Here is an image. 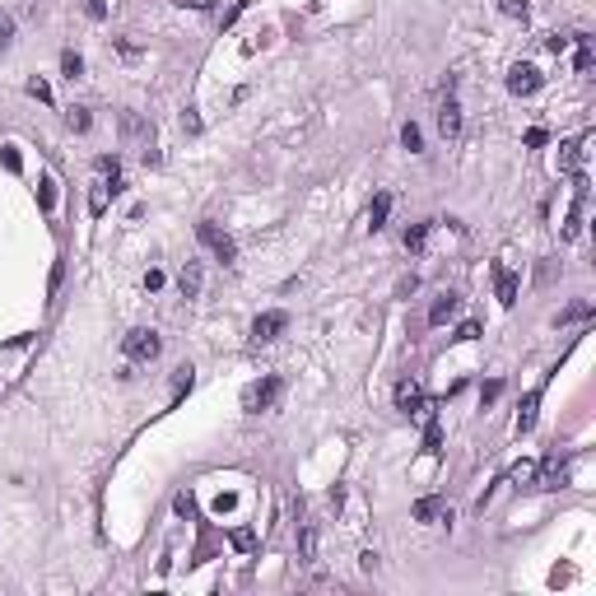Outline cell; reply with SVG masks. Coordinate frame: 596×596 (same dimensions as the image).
Listing matches in <instances>:
<instances>
[{"instance_id": "1", "label": "cell", "mask_w": 596, "mask_h": 596, "mask_svg": "<svg viewBox=\"0 0 596 596\" xmlns=\"http://www.w3.org/2000/svg\"><path fill=\"white\" fill-rule=\"evenodd\" d=\"M196 238H201L205 247L214 252V261H224V266H233V261H238V243H233V238H228V233H224V228H219V224H210V219H201V224H196Z\"/></svg>"}, {"instance_id": "2", "label": "cell", "mask_w": 596, "mask_h": 596, "mask_svg": "<svg viewBox=\"0 0 596 596\" xmlns=\"http://www.w3.org/2000/svg\"><path fill=\"white\" fill-rule=\"evenodd\" d=\"M280 392H284L280 378H261V382H252L247 392H243V410H252V415H257V410H270V405L280 401Z\"/></svg>"}, {"instance_id": "3", "label": "cell", "mask_w": 596, "mask_h": 596, "mask_svg": "<svg viewBox=\"0 0 596 596\" xmlns=\"http://www.w3.org/2000/svg\"><path fill=\"white\" fill-rule=\"evenodd\" d=\"M122 349H126V359H131V363H149V359H158V336L145 331V327H135L131 336L122 340Z\"/></svg>"}, {"instance_id": "4", "label": "cell", "mask_w": 596, "mask_h": 596, "mask_svg": "<svg viewBox=\"0 0 596 596\" xmlns=\"http://www.w3.org/2000/svg\"><path fill=\"white\" fill-rule=\"evenodd\" d=\"M540 84H545V79H540V70L527 66V61H518V66L508 70V93H518V98H531Z\"/></svg>"}, {"instance_id": "5", "label": "cell", "mask_w": 596, "mask_h": 596, "mask_svg": "<svg viewBox=\"0 0 596 596\" xmlns=\"http://www.w3.org/2000/svg\"><path fill=\"white\" fill-rule=\"evenodd\" d=\"M396 410H405V415H428V401L415 382H401L396 387Z\"/></svg>"}, {"instance_id": "6", "label": "cell", "mask_w": 596, "mask_h": 596, "mask_svg": "<svg viewBox=\"0 0 596 596\" xmlns=\"http://www.w3.org/2000/svg\"><path fill=\"white\" fill-rule=\"evenodd\" d=\"M284 327H289V312H280V308H275V312H261L257 322H252V336H257V340H275Z\"/></svg>"}, {"instance_id": "7", "label": "cell", "mask_w": 596, "mask_h": 596, "mask_svg": "<svg viewBox=\"0 0 596 596\" xmlns=\"http://www.w3.org/2000/svg\"><path fill=\"white\" fill-rule=\"evenodd\" d=\"M438 131L448 135V140H457V135H462V103L457 98H448L438 107Z\"/></svg>"}, {"instance_id": "8", "label": "cell", "mask_w": 596, "mask_h": 596, "mask_svg": "<svg viewBox=\"0 0 596 596\" xmlns=\"http://www.w3.org/2000/svg\"><path fill=\"white\" fill-rule=\"evenodd\" d=\"M457 308H462V298H457V293H438V298H433V308H428V327H443V322H452V317H457Z\"/></svg>"}, {"instance_id": "9", "label": "cell", "mask_w": 596, "mask_h": 596, "mask_svg": "<svg viewBox=\"0 0 596 596\" xmlns=\"http://www.w3.org/2000/svg\"><path fill=\"white\" fill-rule=\"evenodd\" d=\"M415 522H452V508L443 503V498L428 494V498H419V503H415Z\"/></svg>"}, {"instance_id": "10", "label": "cell", "mask_w": 596, "mask_h": 596, "mask_svg": "<svg viewBox=\"0 0 596 596\" xmlns=\"http://www.w3.org/2000/svg\"><path fill=\"white\" fill-rule=\"evenodd\" d=\"M201 284H205V275H201V261H187V266H182V275H177V289H182V298H196V293H201Z\"/></svg>"}, {"instance_id": "11", "label": "cell", "mask_w": 596, "mask_h": 596, "mask_svg": "<svg viewBox=\"0 0 596 596\" xmlns=\"http://www.w3.org/2000/svg\"><path fill=\"white\" fill-rule=\"evenodd\" d=\"M583 145H587V135L563 140V145H559V173H578V163H583Z\"/></svg>"}, {"instance_id": "12", "label": "cell", "mask_w": 596, "mask_h": 596, "mask_svg": "<svg viewBox=\"0 0 596 596\" xmlns=\"http://www.w3.org/2000/svg\"><path fill=\"white\" fill-rule=\"evenodd\" d=\"M563 475H568V462H559V457H545V466H540V484H545V489H559Z\"/></svg>"}, {"instance_id": "13", "label": "cell", "mask_w": 596, "mask_h": 596, "mask_svg": "<svg viewBox=\"0 0 596 596\" xmlns=\"http://www.w3.org/2000/svg\"><path fill=\"white\" fill-rule=\"evenodd\" d=\"M494 280H498V303H503V308H513V303H518V275L498 266V270H494Z\"/></svg>"}, {"instance_id": "14", "label": "cell", "mask_w": 596, "mask_h": 596, "mask_svg": "<svg viewBox=\"0 0 596 596\" xmlns=\"http://www.w3.org/2000/svg\"><path fill=\"white\" fill-rule=\"evenodd\" d=\"M536 405H540V392H531L518 410V433H531V428H536Z\"/></svg>"}, {"instance_id": "15", "label": "cell", "mask_w": 596, "mask_h": 596, "mask_svg": "<svg viewBox=\"0 0 596 596\" xmlns=\"http://www.w3.org/2000/svg\"><path fill=\"white\" fill-rule=\"evenodd\" d=\"M387 214H392V196H387V192H378V196H373V210H368V224H373V233H378V228L387 224Z\"/></svg>"}, {"instance_id": "16", "label": "cell", "mask_w": 596, "mask_h": 596, "mask_svg": "<svg viewBox=\"0 0 596 596\" xmlns=\"http://www.w3.org/2000/svg\"><path fill=\"white\" fill-rule=\"evenodd\" d=\"M573 42H578V75H587V70L596 66V52H592V37L587 33H573Z\"/></svg>"}, {"instance_id": "17", "label": "cell", "mask_w": 596, "mask_h": 596, "mask_svg": "<svg viewBox=\"0 0 596 596\" xmlns=\"http://www.w3.org/2000/svg\"><path fill=\"white\" fill-rule=\"evenodd\" d=\"M122 135H126V140H145V145H149V126L140 122L135 112H122Z\"/></svg>"}, {"instance_id": "18", "label": "cell", "mask_w": 596, "mask_h": 596, "mask_svg": "<svg viewBox=\"0 0 596 596\" xmlns=\"http://www.w3.org/2000/svg\"><path fill=\"white\" fill-rule=\"evenodd\" d=\"M228 540H233V550H238V554H252V550H257V531H252V527H238Z\"/></svg>"}, {"instance_id": "19", "label": "cell", "mask_w": 596, "mask_h": 596, "mask_svg": "<svg viewBox=\"0 0 596 596\" xmlns=\"http://www.w3.org/2000/svg\"><path fill=\"white\" fill-rule=\"evenodd\" d=\"M401 145L410 149V154H419V149H424V135H419V126H415V122H405V126H401Z\"/></svg>"}, {"instance_id": "20", "label": "cell", "mask_w": 596, "mask_h": 596, "mask_svg": "<svg viewBox=\"0 0 596 596\" xmlns=\"http://www.w3.org/2000/svg\"><path fill=\"white\" fill-rule=\"evenodd\" d=\"M61 70H66V79H79L84 75V57L79 52H61Z\"/></svg>"}, {"instance_id": "21", "label": "cell", "mask_w": 596, "mask_h": 596, "mask_svg": "<svg viewBox=\"0 0 596 596\" xmlns=\"http://www.w3.org/2000/svg\"><path fill=\"white\" fill-rule=\"evenodd\" d=\"M428 228H433V224H415L410 233H405V247H410V252H424V243H428Z\"/></svg>"}, {"instance_id": "22", "label": "cell", "mask_w": 596, "mask_h": 596, "mask_svg": "<svg viewBox=\"0 0 596 596\" xmlns=\"http://www.w3.org/2000/svg\"><path fill=\"white\" fill-rule=\"evenodd\" d=\"M498 14H508V19H527L531 5H527V0H498Z\"/></svg>"}, {"instance_id": "23", "label": "cell", "mask_w": 596, "mask_h": 596, "mask_svg": "<svg viewBox=\"0 0 596 596\" xmlns=\"http://www.w3.org/2000/svg\"><path fill=\"white\" fill-rule=\"evenodd\" d=\"M66 122H70V131H79V135H84V131L93 126V117H89V107H70V117H66Z\"/></svg>"}, {"instance_id": "24", "label": "cell", "mask_w": 596, "mask_h": 596, "mask_svg": "<svg viewBox=\"0 0 596 596\" xmlns=\"http://www.w3.org/2000/svg\"><path fill=\"white\" fill-rule=\"evenodd\" d=\"M424 452H443V428H438V419H428V428H424Z\"/></svg>"}, {"instance_id": "25", "label": "cell", "mask_w": 596, "mask_h": 596, "mask_svg": "<svg viewBox=\"0 0 596 596\" xmlns=\"http://www.w3.org/2000/svg\"><path fill=\"white\" fill-rule=\"evenodd\" d=\"M107 196H112V192H107V182H98V187H93V196H89V210L103 214V210H107Z\"/></svg>"}, {"instance_id": "26", "label": "cell", "mask_w": 596, "mask_h": 596, "mask_svg": "<svg viewBox=\"0 0 596 596\" xmlns=\"http://www.w3.org/2000/svg\"><path fill=\"white\" fill-rule=\"evenodd\" d=\"M10 42H14V19H10V14H0V52H5Z\"/></svg>"}, {"instance_id": "27", "label": "cell", "mask_w": 596, "mask_h": 596, "mask_svg": "<svg viewBox=\"0 0 596 596\" xmlns=\"http://www.w3.org/2000/svg\"><path fill=\"white\" fill-rule=\"evenodd\" d=\"M28 93H33L37 103H52V89H47V79H28Z\"/></svg>"}, {"instance_id": "28", "label": "cell", "mask_w": 596, "mask_h": 596, "mask_svg": "<svg viewBox=\"0 0 596 596\" xmlns=\"http://www.w3.org/2000/svg\"><path fill=\"white\" fill-rule=\"evenodd\" d=\"M84 14L89 19H107V0H84Z\"/></svg>"}, {"instance_id": "29", "label": "cell", "mask_w": 596, "mask_h": 596, "mask_svg": "<svg viewBox=\"0 0 596 596\" xmlns=\"http://www.w3.org/2000/svg\"><path fill=\"white\" fill-rule=\"evenodd\" d=\"M61 280H66V261H57V266H52V280H47V293H57V289H61Z\"/></svg>"}, {"instance_id": "30", "label": "cell", "mask_w": 596, "mask_h": 596, "mask_svg": "<svg viewBox=\"0 0 596 596\" xmlns=\"http://www.w3.org/2000/svg\"><path fill=\"white\" fill-rule=\"evenodd\" d=\"M52 205H57V182L42 177V210H52Z\"/></svg>"}, {"instance_id": "31", "label": "cell", "mask_w": 596, "mask_h": 596, "mask_svg": "<svg viewBox=\"0 0 596 596\" xmlns=\"http://www.w3.org/2000/svg\"><path fill=\"white\" fill-rule=\"evenodd\" d=\"M513 480H518V484H527V480H536V466H531V462H522V466H513Z\"/></svg>"}, {"instance_id": "32", "label": "cell", "mask_w": 596, "mask_h": 596, "mask_svg": "<svg viewBox=\"0 0 596 596\" xmlns=\"http://www.w3.org/2000/svg\"><path fill=\"white\" fill-rule=\"evenodd\" d=\"M545 140H550V135L540 131V126H531V131H527V145H531V149H540V145H545Z\"/></svg>"}, {"instance_id": "33", "label": "cell", "mask_w": 596, "mask_h": 596, "mask_svg": "<svg viewBox=\"0 0 596 596\" xmlns=\"http://www.w3.org/2000/svg\"><path fill=\"white\" fill-rule=\"evenodd\" d=\"M5 168L19 173V149H10V145H5Z\"/></svg>"}, {"instance_id": "34", "label": "cell", "mask_w": 596, "mask_h": 596, "mask_svg": "<svg viewBox=\"0 0 596 596\" xmlns=\"http://www.w3.org/2000/svg\"><path fill=\"white\" fill-rule=\"evenodd\" d=\"M145 289H163V270H149V275H145Z\"/></svg>"}, {"instance_id": "35", "label": "cell", "mask_w": 596, "mask_h": 596, "mask_svg": "<svg viewBox=\"0 0 596 596\" xmlns=\"http://www.w3.org/2000/svg\"><path fill=\"white\" fill-rule=\"evenodd\" d=\"M192 508H196L192 494H177V513H182V518H192Z\"/></svg>"}, {"instance_id": "36", "label": "cell", "mask_w": 596, "mask_h": 596, "mask_svg": "<svg viewBox=\"0 0 596 596\" xmlns=\"http://www.w3.org/2000/svg\"><path fill=\"white\" fill-rule=\"evenodd\" d=\"M545 47H550V52H563V47H568V37H559V33H550V37H545Z\"/></svg>"}, {"instance_id": "37", "label": "cell", "mask_w": 596, "mask_h": 596, "mask_svg": "<svg viewBox=\"0 0 596 596\" xmlns=\"http://www.w3.org/2000/svg\"><path fill=\"white\" fill-rule=\"evenodd\" d=\"M475 336H480V327H475V322H466V327L457 331V340H475Z\"/></svg>"}]
</instances>
